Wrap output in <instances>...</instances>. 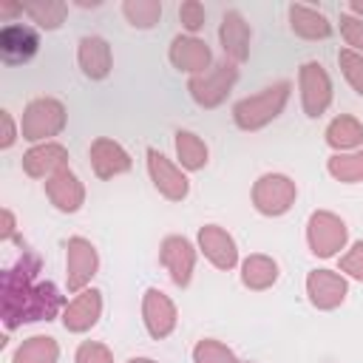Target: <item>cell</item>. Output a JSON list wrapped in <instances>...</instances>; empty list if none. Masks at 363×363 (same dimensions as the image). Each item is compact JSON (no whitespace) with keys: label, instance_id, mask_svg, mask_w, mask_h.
Instances as JSON below:
<instances>
[{"label":"cell","instance_id":"obj_25","mask_svg":"<svg viewBox=\"0 0 363 363\" xmlns=\"http://www.w3.org/2000/svg\"><path fill=\"white\" fill-rule=\"evenodd\" d=\"M173 147H176V159H179V167L182 170L196 173V170L207 167V162H210L207 142L199 133H193V130H176Z\"/></svg>","mask_w":363,"mask_h":363},{"label":"cell","instance_id":"obj_1","mask_svg":"<svg viewBox=\"0 0 363 363\" xmlns=\"http://www.w3.org/2000/svg\"><path fill=\"white\" fill-rule=\"evenodd\" d=\"M43 258L34 250H23V255L3 269L0 275V318L6 332L37 323L54 320L65 309V298L60 295L54 281H40Z\"/></svg>","mask_w":363,"mask_h":363},{"label":"cell","instance_id":"obj_38","mask_svg":"<svg viewBox=\"0 0 363 363\" xmlns=\"http://www.w3.org/2000/svg\"><path fill=\"white\" fill-rule=\"evenodd\" d=\"M346 14H352V17L363 20V3H360V0H352V3H349V9H346Z\"/></svg>","mask_w":363,"mask_h":363},{"label":"cell","instance_id":"obj_37","mask_svg":"<svg viewBox=\"0 0 363 363\" xmlns=\"http://www.w3.org/2000/svg\"><path fill=\"white\" fill-rule=\"evenodd\" d=\"M14 233H17L14 213H11L9 207H3V230H0V238H3V241H9V238H14Z\"/></svg>","mask_w":363,"mask_h":363},{"label":"cell","instance_id":"obj_14","mask_svg":"<svg viewBox=\"0 0 363 363\" xmlns=\"http://www.w3.org/2000/svg\"><path fill=\"white\" fill-rule=\"evenodd\" d=\"M196 247H199V252H201L216 269L230 272V269L238 264V244H235V238H233L224 227H218V224H204V227H199V233H196Z\"/></svg>","mask_w":363,"mask_h":363},{"label":"cell","instance_id":"obj_40","mask_svg":"<svg viewBox=\"0 0 363 363\" xmlns=\"http://www.w3.org/2000/svg\"><path fill=\"white\" fill-rule=\"evenodd\" d=\"M238 363H250V360H238Z\"/></svg>","mask_w":363,"mask_h":363},{"label":"cell","instance_id":"obj_13","mask_svg":"<svg viewBox=\"0 0 363 363\" xmlns=\"http://www.w3.org/2000/svg\"><path fill=\"white\" fill-rule=\"evenodd\" d=\"M167 60H170V65L176 71L199 77V74H204L213 65V51H210V45L204 40H199L193 34H176L170 40Z\"/></svg>","mask_w":363,"mask_h":363},{"label":"cell","instance_id":"obj_27","mask_svg":"<svg viewBox=\"0 0 363 363\" xmlns=\"http://www.w3.org/2000/svg\"><path fill=\"white\" fill-rule=\"evenodd\" d=\"M326 170H329L332 179H337L343 184L363 182V147L360 150H349V153H332L326 159Z\"/></svg>","mask_w":363,"mask_h":363},{"label":"cell","instance_id":"obj_32","mask_svg":"<svg viewBox=\"0 0 363 363\" xmlns=\"http://www.w3.org/2000/svg\"><path fill=\"white\" fill-rule=\"evenodd\" d=\"M337 272L340 275H349V278H354V281H360L363 284V238L360 241H354L340 258H337Z\"/></svg>","mask_w":363,"mask_h":363},{"label":"cell","instance_id":"obj_19","mask_svg":"<svg viewBox=\"0 0 363 363\" xmlns=\"http://www.w3.org/2000/svg\"><path fill=\"white\" fill-rule=\"evenodd\" d=\"M88 159H91V170L96 179H113L133 167L130 153L111 136H96L88 147Z\"/></svg>","mask_w":363,"mask_h":363},{"label":"cell","instance_id":"obj_36","mask_svg":"<svg viewBox=\"0 0 363 363\" xmlns=\"http://www.w3.org/2000/svg\"><path fill=\"white\" fill-rule=\"evenodd\" d=\"M0 122H3V136H0V150H9L14 142H17V136H20V130H17V125H14V119H11V113L9 111H0Z\"/></svg>","mask_w":363,"mask_h":363},{"label":"cell","instance_id":"obj_34","mask_svg":"<svg viewBox=\"0 0 363 363\" xmlns=\"http://www.w3.org/2000/svg\"><path fill=\"white\" fill-rule=\"evenodd\" d=\"M74 363H113V352L99 340H82L74 352Z\"/></svg>","mask_w":363,"mask_h":363},{"label":"cell","instance_id":"obj_28","mask_svg":"<svg viewBox=\"0 0 363 363\" xmlns=\"http://www.w3.org/2000/svg\"><path fill=\"white\" fill-rule=\"evenodd\" d=\"M65 14H68V3L62 0H40V3L26 6V17L37 23V28H45V31H57L65 23Z\"/></svg>","mask_w":363,"mask_h":363},{"label":"cell","instance_id":"obj_23","mask_svg":"<svg viewBox=\"0 0 363 363\" xmlns=\"http://www.w3.org/2000/svg\"><path fill=\"white\" fill-rule=\"evenodd\" d=\"M326 145L335 153H349V150H360L363 145V122L352 113H340L326 125Z\"/></svg>","mask_w":363,"mask_h":363},{"label":"cell","instance_id":"obj_2","mask_svg":"<svg viewBox=\"0 0 363 363\" xmlns=\"http://www.w3.org/2000/svg\"><path fill=\"white\" fill-rule=\"evenodd\" d=\"M289 94H292V82L289 79H278L267 88H261L258 94H250L244 99H238L233 105V122L235 128L241 130H261L267 128L269 122H275L286 102H289Z\"/></svg>","mask_w":363,"mask_h":363},{"label":"cell","instance_id":"obj_9","mask_svg":"<svg viewBox=\"0 0 363 363\" xmlns=\"http://www.w3.org/2000/svg\"><path fill=\"white\" fill-rule=\"evenodd\" d=\"M147 176L153 182V187L167 199V201H184L187 193H190V182H187V173L170 162L162 150L156 147H147Z\"/></svg>","mask_w":363,"mask_h":363},{"label":"cell","instance_id":"obj_17","mask_svg":"<svg viewBox=\"0 0 363 363\" xmlns=\"http://www.w3.org/2000/svg\"><path fill=\"white\" fill-rule=\"evenodd\" d=\"M77 65L82 71L85 79L91 82H102L108 79V74L113 71V51L111 43L99 34H85L77 43Z\"/></svg>","mask_w":363,"mask_h":363},{"label":"cell","instance_id":"obj_20","mask_svg":"<svg viewBox=\"0 0 363 363\" xmlns=\"http://www.w3.org/2000/svg\"><path fill=\"white\" fill-rule=\"evenodd\" d=\"M23 173L28 179H43L48 182L51 176H57L60 170H68V147L60 142H43V145H31L23 153Z\"/></svg>","mask_w":363,"mask_h":363},{"label":"cell","instance_id":"obj_6","mask_svg":"<svg viewBox=\"0 0 363 363\" xmlns=\"http://www.w3.org/2000/svg\"><path fill=\"white\" fill-rule=\"evenodd\" d=\"M349 241L346 221L332 210H315L306 221V244L318 258H335Z\"/></svg>","mask_w":363,"mask_h":363},{"label":"cell","instance_id":"obj_33","mask_svg":"<svg viewBox=\"0 0 363 363\" xmlns=\"http://www.w3.org/2000/svg\"><path fill=\"white\" fill-rule=\"evenodd\" d=\"M179 20H182V28L196 37V31L204 28L207 11H204V6H201L199 0H184V3L179 6Z\"/></svg>","mask_w":363,"mask_h":363},{"label":"cell","instance_id":"obj_24","mask_svg":"<svg viewBox=\"0 0 363 363\" xmlns=\"http://www.w3.org/2000/svg\"><path fill=\"white\" fill-rule=\"evenodd\" d=\"M278 281V261L264 252H252L241 261V284L252 292H264Z\"/></svg>","mask_w":363,"mask_h":363},{"label":"cell","instance_id":"obj_11","mask_svg":"<svg viewBox=\"0 0 363 363\" xmlns=\"http://www.w3.org/2000/svg\"><path fill=\"white\" fill-rule=\"evenodd\" d=\"M142 323L153 340H164L176 332V323H179L176 303L156 286L145 289L142 295Z\"/></svg>","mask_w":363,"mask_h":363},{"label":"cell","instance_id":"obj_35","mask_svg":"<svg viewBox=\"0 0 363 363\" xmlns=\"http://www.w3.org/2000/svg\"><path fill=\"white\" fill-rule=\"evenodd\" d=\"M340 34L346 40V48L363 54V20H357V17H352V14L343 11L340 14Z\"/></svg>","mask_w":363,"mask_h":363},{"label":"cell","instance_id":"obj_29","mask_svg":"<svg viewBox=\"0 0 363 363\" xmlns=\"http://www.w3.org/2000/svg\"><path fill=\"white\" fill-rule=\"evenodd\" d=\"M162 0H125L122 14L133 28H153L162 20Z\"/></svg>","mask_w":363,"mask_h":363},{"label":"cell","instance_id":"obj_5","mask_svg":"<svg viewBox=\"0 0 363 363\" xmlns=\"http://www.w3.org/2000/svg\"><path fill=\"white\" fill-rule=\"evenodd\" d=\"M295 199H298V184L286 173H264L252 184V207L267 218H278L289 213Z\"/></svg>","mask_w":363,"mask_h":363},{"label":"cell","instance_id":"obj_3","mask_svg":"<svg viewBox=\"0 0 363 363\" xmlns=\"http://www.w3.org/2000/svg\"><path fill=\"white\" fill-rule=\"evenodd\" d=\"M65 122H68V111L57 96H37L23 108L20 136L31 145L54 142V136L65 130Z\"/></svg>","mask_w":363,"mask_h":363},{"label":"cell","instance_id":"obj_18","mask_svg":"<svg viewBox=\"0 0 363 363\" xmlns=\"http://www.w3.org/2000/svg\"><path fill=\"white\" fill-rule=\"evenodd\" d=\"M250 40H252V31H250V23L244 20V14L238 9H230L224 11L221 23H218V43H221V51H224V60L241 65L250 60Z\"/></svg>","mask_w":363,"mask_h":363},{"label":"cell","instance_id":"obj_16","mask_svg":"<svg viewBox=\"0 0 363 363\" xmlns=\"http://www.w3.org/2000/svg\"><path fill=\"white\" fill-rule=\"evenodd\" d=\"M99 318H102V292L94 289V286L77 292V295L65 303V309H62V315H60L65 332H71V335L91 332V329L99 323Z\"/></svg>","mask_w":363,"mask_h":363},{"label":"cell","instance_id":"obj_21","mask_svg":"<svg viewBox=\"0 0 363 363\" xmlns=\"http://www.w3.org/2000/svg\"><path fill=\"white\" fill-rule=\"evenodd\" d=\"M45 199L60 213H77L85 204V184L79 182V176L71 167L60 170L57 176H51L45 182Z\"/></svg>","mask_w":363,"mask_h":363},{"label":"cell","instance_id":"obj_10","mask_svg":"<svg viewBox=\"0 0 363 363\" xmlns=\"http://www.w3.org/2000/svg\"><path fill=\"white\" fill-rule=\"evenodd\" d=\"M196 252H199V247H193V241L190 238H184V235H164L162 238V247H159V261H162V267L167 269V275H170V281L176 284V286H190V281H193V269H196Z\"/></svg>","mask_w":363,"mask_h":363},{"label":"cell","instance_id":"obj_8","mask_svg":"<svg viewBox=\"0 0 363 363\" xmlns=\"http://www.w3.org/2000/svg\"><path fill=\"white\" fill-rule=\"evenodd\" d=\"M96 269H99L96 247L82 235H71L65 241V286H68V292L77 295V292L88 289Z\"/></svg>","mask_w":363,"mask_h":363},{"label":"cell","instance_id":"obj_7","mask_svg":"<svg viewBox=\"0 0 363 363\" xmlns=\"http://www.w3.org/2000/svg\"><path fill=\"white\" fill-rule=\"evenodd\" d=\"M298 91H301V108L306 116L318 119L329 111L335 88H332V77L323 68V62L309 60L298 68Z\"/></svg>","mask_w":363,"mask_h":363},{"label":"cell","instance_id":"obj_4","mask_svg":"<svg viewBox=\"0 0 363 363\" xmlns=\"http://www.w3.org/2000/svg\"><path fill=\"white\" fill-rule=\"evenodd\" d=\"M235 82H238V65L230 60H221V62H213L204 74L190 77L187 94L199 108H218L230 96Z\"/></svg>","mask_w":363,"mask_h":363},{"label":"cell","instance_id":"obj_39","mask_svg":"<svg viewBox=\"0 0 363 363\" xmlns=\"http://www.w3.org/2000/svg\"><path fill=\"white\" fill-rule=\"evenodd\" d=\"M128 363H159V360H153V357H130Z\"/></svg>","mask_w":363,"mask_h":363},{"label":"cell","instance_id":"obj_30","mask_svg":"<svg viewBox=\"0 0 363 363\" xmlns=\"http://www.w3.org/2000/svg\"><path fill=\"white\" fill-rule=\"evenodd\" d=\"M193 363H238L235 352L216 337H201L193 346Z\"/></svg>","mask_w":363,"mask_h":363},{"label":"cell","instance_id":"obj_22","mask_svg":"<svg viewBox=\"0 0 363 363\" xmlns=\"http://www.w3.org/2000/svg\"><path fill=\"white\" fill-rule=\"evenodd\" d=\"M286 17H289V28L295 37L301 40H326L332 37V23L326 14H320L318 9L312 6H301V3H292L286 9Z\"/></svg>","mask_w":363,"mask_h":363},{"label":"cell","instance_id":"obj_31","mask_svg":"<svg viewBox=\"0 0 363 363\" xmlns=\"http://www.w3.org/2000/svg\"><path fill=\"white\" fill-rule=\"evenodd\" d=\"M337 65H340V74L346 77V82L352 85V91L363 96V54H357L352 48H340Z\"/></svg>","mask_w":363,"mask_h":363},{"label":"cell","instance_id":"obj_26","mask_svg":"<svg viewBox=\"0 0 363 363\" xmlns=\"http://www.w3.org/2000/svg\"><path fill=\"white\" fill-rule=\"evenodd\" d=\"M57 360H60V343L51 335L26 337L11 354V363H57Z\"/></svg>","mask_w":363,"mask_h":363},{"label":"cell","instance_id":"obj_12","mask_svg":"<svg viewBox=\"0 0 363 363\" xmlns=\"http://www.w3.org/2000/svg\"><path fill=\"white\" fill-rule=\"evenodd\" d=\"M346 295H349L346 275H340L335 269H312L306 275V298L315 309L332 312L346 301Z\"/></svg>","mask_w":363,"mask_h":363},{"label":"cell","instance_id":"obj_15","mask_svg":"<svg viewBox=\"0 0 363 363\" xmlns=\"http://www.w3.org/2000/svg\"><path fill=\"white\" fill-rule=\"evenodd\" d=\"M40 51V34L28 23H9L0 28V60L6 65H26Z\"/></svg>","mask_w":363,"mask_h":363}]
</instances>
